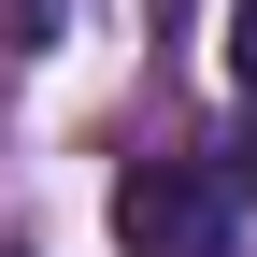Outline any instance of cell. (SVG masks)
<instances>
[{"label":"cell","instance_id":"obj_1","mask_svg":"<svg viewBox=\"0 0 257 257\" xmlns=\"http://www.w3.org/2000/svg\"><path fill=\"white\" fill-rule=\"evenodd\" d=\"M114 243L128 257H229V172L214 157H128L114 172Z\"/></svg>","mask_w":257,"mask_h":257},{"label":"cell","instance_id":"obj_2","mask_svg":"<svg viewBox=\"0 0 257 257\" xmlns=\"http://www.w3.org/2000/svg\"><path fill=\"white\" fill-rule=\"evenodd\" d=\"M229 72H243V100H257V0H229Z\"/></svg>","mask_w":257,"mask_h":257},{"label":"cell","instance_id":"obj_3","mask_svg":"<svg viewBox=\"0 0 257 257\" xmlns=\"http://www.w3.org/2000/svg\"><path fill=\"white\" fill-rule=\"evenodd\" d=\"M243 186H257V128H243V172H229V200H243Z\"/></svg>","mask_w":257,"mask_h":257}]
</instances>
